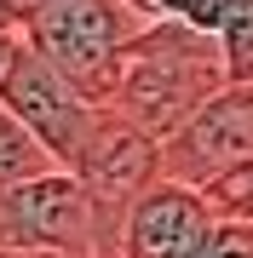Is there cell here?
Wrapping results in <instances>:
<instances>
[{
	"mask_svg": "<svg viewBox=\"0 0 253 258\" xmlns=\"http://www.w3.org/2000/svg\"><path fill=\"white\" fill-rule=\"evenodd\" d=\"M225 86L230 81H225V57H219L213 35L173 23V18H156L121 52V75H115V92L104 109H115L121 120H132L138 132H150L161 144Z\"/></svg>",
	"mask_w": 253,
	"mask_h": 258,
	"instance_id": "1",
	"label": "cell"
},
{
	"mask_svg": "<svg viewBox=\"0 0 253 258\" xmlns=\"http://www.w3.org/2000/svg\"><path fill=\"white\" fill-rule=\"evenodd\" d=\"M144 18L127 0H23V40L64 69L92 103H110L115 75H121V52Z\"/></svg>",
	"mask_w": 253,
	"mask_h": 258,
	"instance_id": "2",
	"label": "cell"
},
{
	"mask_svg": "<svg viewBox=\"0 0 253 258\" xmlns=\"http://www.w3.org/2000/svg\"><path fill=\"white\" fill-rule=\"evenodd\" d=\"M0 252H75V258H110V235L92 207V195L75 172L29 178L0 195Z\"/></svg>",
	"mask_w": 253,
	"mask_h": 258,
	"instance_id": "3",
	"label": "cell"
},
{
	"mask_svg": "<svg viewBox=\"0 0 253 258\" xmlns=\"http://www.w3.org/2000/svg\"><path fill=\"white\" fill-rule=\"evenodd\" d=\"M0 109H12L46 144V155L69 172L75 155L86 149V138H92L104 103H92L64 69H52L46 57L29 46V40H18L12 57H6V69H0Z\"/></svg>",
	"mask_w": 253,
	"mask_h": 258,
	"instance_id": "4",
	"label": "cell"
},
{
	"mask_svg": "<svg viewBox=\"0 0 253 258\" xmlns=\"http://www.w3.org/2000/svg\"><path fill=\"white\" fill-rule=\"evenodd\" d=\"M69 172L92 195V207L104 218V235H110V258H115L127 207L161 178V144L150 132H138L132 120H121L115 109H98V126H92V138H86V149L75 155Z\"/></svg>",
	"mask_w": 253,
	"mask_h": 258,
	"instance_id": "5",
	"label": "cell"
},
{
	"mask_svg": "<svg viewBox=\"0 0 253 258\" xmlns=\"http://www.w3.org/2000/svg\"><path fill=\"white\" fill-rule=\"evenodd\" d=\"M242 161H253V81H230L178 132L161 138V178L190 189H207L219 172Z\"/></svg>",
	"mask_w": 253,
	"mask_h": 258,
	"instance_id": "6",
	"label": "cell"
},
{
	"mask_svg": "<svg viewBox=\"0 0 253 258\" xmlns=\"http://www.w3.org/2000/svg\"><path fill=\"white\" fill-rule=\"evenodd\" d=\"M219 230V212L201 189L156 178L121 218V247L115 258H201L207 235Z\"/></svg>",
	"mask_w": 253,
	"mask_h": 258,
	"instance_id": "7",
	"label": "cell"
},
{
	"mask_svg": "<svg viewBox=\"0 0 253 258\" xmlns=\"http://www.w3.org/2000/svg\"><path fill=\"white\" fill-rule=\"evenodd\" d=\"M52 166L58 161L46 155V144H40L12 109H0V195L29 184V178H40V172H52Z\"/></svg>",
	"mask_w": 253,
	"mask_h": 258,
	"instance_id": "8",
	"label": "cell"
},
{
	"mask_svg": "<svg viewBox=\"0 0 253 258\" xmlns=\"http://www.w3.org/2000/svg\"><path fill=\"white\" fill-rule=\"evenodd\" d=\"M213 40L225 57V81H253V0H225Z\"/></svg>",
	"mask_w": 253,
	"mask_h": 258,
	"instance_id": "9",
	"label": "cell"
},
{
	"mask_svg": "<svg viewBox=\"0 0 253 258\" xmlns=\"http://www.w3.org/2000/svg\"><path fill=\"white\" fill-rule=\"evenodd\" d=\"M144 23L156 18H173V23H190L201 35H219V18H225V0H127Z\"/></svg>",
	"mask_w": 253,
	"mask_h": 258,
	"instance_id": "10",
	"label": "cell"
},
{
	"mask_svg": "<svg viewBox=\"0 0 253 258\" xmlns=\"http://www.w3.org/2000/svg\"><path fill=\"white\" fill-rule=\"evenodd\" d=\"M201 258H253V224H230V218H219V230L207 235Z\"/></svg>",
	"mask_w": 253,
	"mask_h": 258,
	"instance_id": "11",
	"label": "cell"
},
{
	"mask_svg": "<svg viewBox=\"0 0 253 258\" xmlns=\"http://www.w3.org/2000/svg\"><path fill=\"white\" fill-rule=\"evenodd\" d=\"M23 35V0H0V40Z\"/></svg>",
	"mask_w": 253,
	"mask_h": 258,
	"instance_id": "12",
	"label": "cell"
},
{
	"mask_svg": "<svg viewBox=\"0 0 253 258\" xmlns=\"http://www.w3.org/2000/svg\"><path fill=\"white\" fill-rule=\"evenodd\" d=\"M0 258H75V252H0Z\"/></svg>",
	"mask_w": 253,
	"mask_h": 258,
	"instance_id": "13",
	"label": "cell"
},
{
	"mask_svg": "<svg viewBox=\"0 0 253 258\" xmlns=\"http://www.w3.org/2000/svg\"><path fill=\"white\" fill-rule=\"evenodd\" d=\"M23 40V35H18ZM18 40H0V69H6V57H12V46H18Z\"/></svg>",
	"mask_w": 253,
	"mask_h": 258,
	"instance_id": "14",
	"label": "cell"
}]
</instances>
